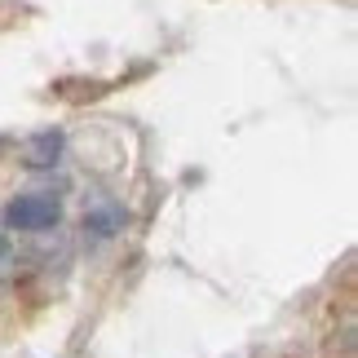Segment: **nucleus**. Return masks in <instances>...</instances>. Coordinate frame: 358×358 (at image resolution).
<instances>
[{
    "instance_id": "nucleus-2",
    "label": "nucleus",
    "mask_w": 358,
    "mask_h": 358,
    "mask_svg": "<svg viewBox=\"0 0 358 358\" xmlns=\"http://www.w3.org/2000/svg\"><path fill=\"white\" fill-rule=\"evenodd\" d=\"M58 155H62V133L53 129L27 142V169H49V164H58Z\"/></svg>"
},
{
    "instance_id": "nucleus-1",
    "label": "nucleus",
    "mask_w": 358,
    "mask_h": 358,
    "mask_svg": "<svg viewBox=\"0 0 358 358\" xmlns=\"http://www.w3.org/2000/svg\"><path fill=\"white\" fill-rule=\"evenodd\" d=\"M58 217H62V203H58V195H45V190L18 195L5 208V222L13 230H49V226H58Z\"/></svg>"
}]
</instances>
